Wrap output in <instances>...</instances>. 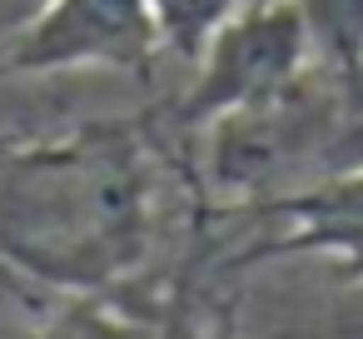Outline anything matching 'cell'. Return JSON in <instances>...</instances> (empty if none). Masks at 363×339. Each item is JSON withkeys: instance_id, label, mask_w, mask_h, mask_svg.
<instances>
[{"instance_id": "cell-1", "label": "cell", "mask_w": 363, "mask_h": 339, "mask_svg": "<svg viewBox=\"0 0 363 339\" xmlns=\"http://www.w3.org/2000/svg\"><path fill=\"white\" fill-rule=\"evenodd\" d=\"M130 135H90L0 170V254L65 289L135 269L150 240V170Z\"/></svg>"}, {"instance_id": "cell-2", "label": "cell", "mask_w": 363, "mask_h": 339, "mask_svg": "<svg viewBox=\"0 0 363 339\" xmlns=\"http://www.w3.org/2000/svg\"><path fill=\"white\" fill-rule=\"evenodd\" d=\"M343 105L333 85L318 75H298L279 95L214 115L204 130V175L219 200L239 205H274L318 185V165H353L343 160Z\"/></svg>"}, {"instance_id": "cell-3", "label": "cell", "mask_w": 363, "mask_h": 339, "mask_svg": "<svg viewBox=\"0 0 363 339\" xmlns=\"http://www.w3.org/2000/svg\"><path fill=\"white\" fill-rule=\"evenodd\" d=\"M313 31L294 0H239L229 21L199 45L194 85L179 105L184 125L199 130L224 110L254 105L294 85L313 60Z\"/></svg>"}, {"instance_id": "cell-4", "label": "cell", "mask_w": 363, "mask_h": 339, "mask_svg": "<svg viewBox=\"0 0 363 339\" xmlns=\"http://www.w3.org/2000/svg\"><path fill=\"white\" fill-rule=\"evenodd\" d=\"M164 50L150 0H40L6 36L11 75L120 70L135 75Z\"/></svg>"}, {"instance_id": "cell-5", "label": "cell", "mask_w": 363, "mask_h": 339, "mask_svg": "<svg viewBox=\"0 0 363 339\" xmlns=\"http://www.w3.org/2000/svg\"><path fill=\"white\" fill-rule=\"evenodd\" d=\"M274 210L298 220L303 244H363V165H348L298 195H284L274 200Z\"/></svg>"}, {"instance_id": "cell-6", "label": "cell", "mask_w": 363, "mask_h": 339, "mask_svg": "<svg viewBox=\"0 0 363 339\" xmlns=\"http://www.w3.org/2000/svg\"><path fill=\"white\" fill-rule=\"evenodd\" d=\"M294 6L308 16L318 55L333 70L358 75V60H363V0H294Z\"/></svg>"}, {"instance_id": "cell-7", "label": "cell", "mask_w": 363, "mask_h": 339, "mask_svg": "<svg viewBox=\"0 0 363 339\" xmlns=\"http://www.w3.org/2000/svg\"><path fill=\"white\" fill-rule=\"evenodd\" d=\"M234 6L239 0H150L160 36H164V50H174L179 60H194L199 45L229 21Z\"/></svg>"}, {"instance_id": "cell-8", "label": "cell", "mask_w": 363, "mask_h": 339, "mask_svg": "<svg viewBox=\"0 0 363 339\" xmlns=\"http://www.w3.org/2000/svg\"><path fill=\"white\" fill-rule=\"evenodd\" d=\"M328 329L333 334H363V284H348V294L328 314Z\"/></svg>"}, {"instance_id": "cell-9", "label": "cell", "mask_w": 363, "mask_h": 339, "mask_svg": "<svg viewBox=\"0 0 363 339\" xmlns=\"http://www.w3.org/2000/svg\"><path fill=\"white\" fill-rule=\"evenodd\" d=\"M353 80H363V60H358V75H353Z\"/></svg>"}]
</instances>
